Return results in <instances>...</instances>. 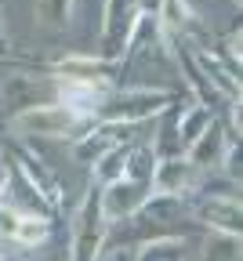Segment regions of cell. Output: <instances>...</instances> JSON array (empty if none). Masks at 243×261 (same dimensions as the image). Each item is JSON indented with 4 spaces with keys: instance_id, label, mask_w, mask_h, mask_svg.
<instances>
[{
    "instance_id": "obj_10",
    "label": "cell",
    "mask_w": 243,
    "mask_h": 261,
    "mask_svg": "<svg viewBox=\"0 0 243 261\" xmlns=\"http://www.w3.org/2000/svg\"><path fill=\"white\" fill-rule=\"evenodd\" d=\"M196 181H200V171L185 160V152H178V156H156V163H153V192L192 196Z\"/></svg>"
},
{
    "instance_id": "obj_14",
    "label": "cell",
    "mask_w": 243,
    "mask_h": 261,
    "mask_svg": "<svg viewBox=\"0 0 243 261\" xmlns=\"http://www.w3.org/2000/svg\"><path fill=\"white\" fill-rule=\"evenodd\" d=\"M4 160H8V163H15V167H18L33 185H37V189L47 196L55 207L62 203V185H58V178L51 174V167H44V163H40V156H33V152L18 149L15 142H8V145H4Z\"/></svg>"
},
{
    "instance_id": "obj_15",
    "label": "cell",
    "mask_w": 243,
    "mask_h": 261,
    "mask_svg": "<svg viewBox=\"0 0 243 261\" xmlns=\"http://www.w3.org/2000/svg\"><path fill=\"white\" fill-rule=\"evenodd\" d=\"M134 261H185V236H149L134 247Z\"/></svg>"
},
{
    "instance_id": "obj_5",
    "label": "cell",
    "mask_w": 243,
    "mask_h": 261,
    "mask_svg": "<svg viewBox=\"0 0 243 261\" xmlns=\"http://www.w3.org/2000/svg\"><path fill=\"white\" fill-rule=\"evenodd\" d=\"M47 73H51V76H62V80L116 87V80H120V73H124V62L102 58V55H65V58H58V62L47 65Z\"/></svg>"
},
{
    "instance_id": "obj_3",
    "label": "cell",
    "mask_w": 243,
    "mask_h": 261,
    "mask_svg": "<svg viewBox=\"0 0 243 261\" xmlns=\"http://www.w3.org/2000/svg\"><path fill=\"white\" fill-rule=\"evenodd\" d=\"M109 232V221L102 214V203H98V185L91 181L87 185V196L80 200V211H77V225H73V250H69V261H94L102 240Z\"/></svg>"
},
{
    "instance_id": "obj_11",
    "label": "cell",
    "mask_w": 243,
    "mask_h": 261,
    "mask_svg": "<svg viewBox=\"0 0 243 261\" xmlns=\"http://www.w3.org/2000/svg\"><path fill=\"white\" fill-rule=\"evenodd\" d=\"M0 160H4V156H0ZM4 167H8V181H4V200L11 203V207H18L22 214H37V218H51L58 207L47 200V196L37 189V185H33L18 167H15V163H8L4 160Z\"/></svg>"
},
{
    "instance_id": "obj_9",
    "label": "cell",
    "mask_w": 243,
    "mask_h": 261,
    "mask_svg": "<svg viewBox=\"0 0 243 261\" xmlns=\"http://www.w3.org/2000/svg\"><path fill=\"white\" fill-rule=\"evenodd\" d=\"M189 214L192 221L214 228V232H225V236H239V196H192L189 200Z\"/></svg>"
},
{
    "instance_id": "obj_4",
    "label": "cell",
    "mask_w": 243,
    "mask_h": 261,
    "mask_svg": "<svg viewBox=\"0 0 243 261\" xmlns=\"http://www.w3.org/2000/svg\"><path fill=\"white\" fill-rule=\"evenodd\" d=\"M138 0H102V29H98V55L102 58H124L127 37L138 22Z\"/></svg>"
},
{
    "instance_id": "obj_6",
    "label": "cell",
    "mask_w": 243,
    "mask_h": 261,
    "mask_svg": "<svg viewBox=\"0 0 243 261\" xmlns=\"http://www.w3.org/2000/svg\"><path fill=\"white\" fill-rule=\"evenodd\" d=\"M134 130H138L134 123H106V120H94V123H87L80 135H77V142H73V160L84 163V167H94V163L106 156L109 149L131 142Z\"/></svg>"
},
{
    "instance_id": "obj_7",
    "label": "cell",
    "mask_w": 243,
    "mask_h": 261,
    "mask_svg": "<svg viewBox=\"0 0 243 261\" xmlns=\"http://www.w3.org/2000/svg\"><path fill=\"white\" fill-rule=\"evenodd\" d=\"M153 192V185L145 181H134V178H113L106 185H98V203H102V214H106L109 225L116 221H127L138 214V207L145 203V196Z\"/></svg>"
},
{
    "instance_id": "obj_1",
    "label": "cell",
    "mask_w": 243,
    "mask_h": 261,
    "mask_svg": "<svg viewBox=\"0 0 243 261\" xmlns=\"http://www.w3.org/2000/svg\"><path fill=\"white\" fill-rule=\"evenodd\" d=\"M171 102H178L171 91L163 87H113L102 106L94 113V120H106V123H149L156 120Z\"/></svg>"
},
{
    "instance_id": "obj_16",
    "label": "cell",
    "mask_w": 243,
    "mask_h": 261,
    "mask_svg": "<svg viewBox=\"0 0 243 261\" xmlns=\"http://www.w3.org/2000/svg\"><path fill=\"white\" fill-rule=\"evenodd\" d=\"M73 4H77V0H33V11H37L40 25L65 29L69 18H73Z\"/></svg>"
},
{
    "instance_id": "obj_2",
    "label": "cell",
    "mask_w": 243,
    "mask_h": 261,
    "mask_svg": "<svg viewBox=\"0 0 243 261\" xmlns=\"http://www.w3.org/2000/svg\"><path fill=\"white\" fill-rule=\"evenodd\" d=\"M87 123H91L87 116L73 113L62 102H44V106H33L11 116V127L33 138H77Z\"/></svg>"
},
{
    "instance_id": "obj_8",
    "label": "cell",
    "mask_w": 243,
    "mask_h": 261,
    "mask_svg": "<svg viewBox=\"0 0 243 261\" xmlns=\"http://www.w3.org/2000/svg\"><path fill=\"white\" fill-rule=\"evenodd\" d=\"M0 240L15 243L22 250H37L51 240V218H37V214H22L18 207H11L8 200H0Z\"/></svg>"
},
{
    "instance_id": "obj_17",
    "label": "cell",
    "mask_w": 243,
    "mask_h": 261,
    "mask_svg": "<svg viewBox=\"0 0 243 261\" xmlns=\"http://www.w3.org/2000/svg\"><path fill=\"white\" fill-rule=\"evenodd\" d=\"M200 261H239V236L214 232L211 240L203 243V254H200Z\"/></svg>"
},
{
    "instance_id": "obj_20",
    "label": "cell",
    "mask_w": 243,
    "mask_h": 261,
    "mask_svg": "<svg viewBox=\"0 0 243 261\" xmlns=\"http://www.w3.org/2000/svg\"><path fill=\"white\" fill-rule=\"evenodd\" d=\"M0 58H8V47H4V40H0Z\"/></svg>"
},
{
    "instance_id": "obj_19",
    "label": "cell",
    "mask_w": 243,
    "mask_h": 261,
    "mask_svg": "<svg viewBox=\"0 0 243 261\" xmlns=\"http://www.w3.org/2000/svg\"><path fill=\"white\" fill-rule=\"evenodd\" d=\"M8 65H26V62H18V58H0V69H8Z\"/></svg>"
},
{
    "instance_id": "obj_13",
    "label": "cell",
    "mask_w": 243,
    "mask_h": 261,
    "mask_svg": "<svg viewBox=\"0 0 243 261\" xmlns=\"http://www.w3.org/2000/svg\"><path fill=\"white\" fill-rule=\"evenodd\" d=\"M225 135H229V130H225V120L214 116V120L196 135V142L185 149V160L192 163L200 174L222 171V163H225Z\"/></svg>"
},
{
    "instance_id": "obj_18",
    "label": "cell",
    "mask_w": 243,
    "mask_h": 261,
    "mask_svg": "<svg viewBox=\"0 0 243 261\" xmlns=\"http://www.w3.org/2000/svg\"><path fill=\"white\" fill-rule=\"evenodd\" d=\"M160 8H163V0H138V11L142 15H160Z\"/></svg>"
},
{
    "instance_id": "obj_12",
    "label": "cell",
    "mask_w": 243,
    "mask_h": 261,
    "mask_svg": "<svg viewBox=\"0 0 243 261\" xmlns=\"http://www.w3.org/2000/svg\"><path fill=\"white\" fill-rule=\"evenodd\" d=\"M4 102L15 113L22 109H33V106H44V102H55V76H37V73H22V76H11L4 84Z\"/></svg>"
},
{
    "instance_id": "obj_21",
    "label": "cell",
    "mask_w": 243,
    "mask_h": 261,
    "mask_svg": "<svg viewBox=\"0 0 243 261\" xmlns=\"http://www.w3.org/2000/svg\"><path fill=\"white\" fill-rule=\"evenodd\" d=\"M0 261H4V250H0Z\"/></svg>"
}]
</instances>
